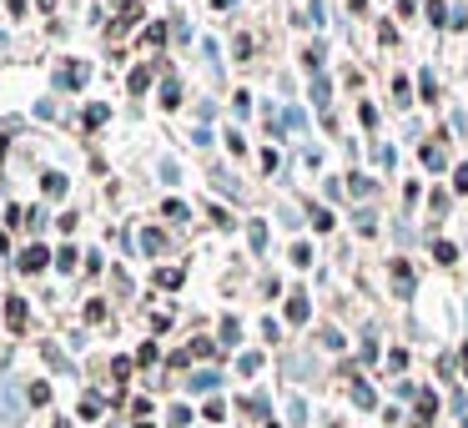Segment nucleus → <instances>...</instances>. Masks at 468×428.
Wrapping results in <instances>:
<instances>
[{
  "instance_id": "2",
  "label": "nucleus",
  "mask_w": 468,
  "mask_h": 428,
  "mask_svg": "<svg viewBox=\"0 0 468 428\" xmlns=\"http://www.w3.org/2000/svg\"><path fill=\"white\" fill-rule=\"evenodd\" d=\"M6 317H11V328H26V302H21V297H11Z\"/></svg>"
},
{
  "instance_id": "4",
  "label": "nucleus",
  "mask_w": 468,
  "mask_h": 428,
  "mask_svg": "<svg viewBox=\"0 0 468 428\" xmlns=\"http://www.w3.org/2000/svg\"><path fill=\"white\" fill-rule=\"evenodd\" d=\"M81 418H101V398H96V393H86V403H81Z\"/></svg>"
},
{
  "instance_id": "3",
  "label": "nucleus",
  "mask_w": 468,
  "mask_h": 428,
  "mask_svg": "<svg viewBox=\"0 0 468 428\" xmlns=\"http://www.w3.org/2000/svg\"><path fill=\"white\" fill-rule=\"evenodd\" d=\"M287 317H292V323H303V317H308V297H303V292L287 302Z\"/></svg>"
},
{
  "instance_id": "1",
  "label": "nucleus",
  "mask_w": 468,
  "mask_h": 428,
  "mask_svg": "<svg viewBox=\"0 0 468 428\" xmlns=\"http://www.w3.org/2000/svg\"><path fill=\"white\" fill-rule=\"evenodd\" d=\"M45 257H50L45 247H26V252H21V267H26V273H36V267H45Z\"/></svg>"
}]
</instances>
